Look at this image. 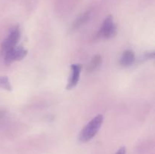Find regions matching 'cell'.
Wrapping results in <instances>:
<instances>
[{
  "instance_id": "3957f363",
  "label": "cell",
  "mask_w": 155,
  "mask_h": 154,
  "mask_svg": "<svg viewBox=\"0 0 155 154\" xmlns=\"http://www.w3.org/2000/svg\"><path fill=\"white\" fill-rule=\"evenodd\" d=\"M27 50L21 46H15L4 54L5 62L6 64H11L15 60H21L27 55Z\"/></svg>"
},
{
  "instance_id": "7a4b0ae2",
  "label": "cell",
  "mask_w": 155,
  "mask_h": 154,
  "mask_svg": "<svg viewBox=\"0 0 155 154\" xmlns=\"http://www.w3.org/2000/svg\"><path fill=\"white\" fill-rule=\"evenodd\" d=\"M20 35H21V33H20L18 26L12 28L8 37L3 41L2 44V54L16 46L17 43L20 39Z\"/></svg>"
},
{
  "instance_id": "ba28073f",
  "label": "cell",
  "mask_w": 155,
  "mask_h": 154,
  "mask_svg": "<svg viewBox=\"0 0 155 154\" xmlns=\"http://www.w3.org/2000/svg\"><path fill=\"white\" fill-rule=\"evenodd\" d=\"M89 12H86V13L83 14L82 16H80L77 21H75V23L74 24V29H77L79 27L83 24L84 23H86L87 21V20L89 19Z\"/></svg>"
},
{
  "instance_id": "6da1fadb",
  "label": "cell",
  "mask_w": 155,
  "mask_h": 154,
  "mask_svg": "<svg viewBox=\"0 0 155 154\" xmlns=\"http://www.w3.org/2000/svg\"><path fill=\"white\" fill-rule=\"evenodd\" d=\"M103 120H104V117L101 114L94 117L80 132V137H79L80 141L85 143L93 138L101 128Z\"/></svg>"
},
{
  "instance_id": "8992f818",
  "label": "cell",
  "mask_w": 155,
  "mask_h": 154,
  "mask_svg": "<svg viewBox=\"0 0 155 154\" xmlns=\"http://www.w3.org/2000/svg\"><path fill=\"white\" fill-rule=\"evenodd\" d=\"M135 60H136V57H135L134 52L131 50H127L124 51L121 57L120 63L123 66H130L134 63Z\"/></svg>"
},
{
  "instance_id": "9c48e42d",
  "label": "cell",
  "mask_w": 155,
  "mask_h": 154,
  "mask_svg": "<svg viewBox=\"0 0 155 154\" xmlns=\"http://www.w3.org/2000/svg\"><path fill=\"white\" fill-rule=\"evenodd\" d=\"M0 88L3 89H5L7 91H12V88L10 82L8 81V79L6 76H0Z\"/></svg>"
},
{
  "instance_id": "30bf717a",
  "label": "cell",
  "mask_w": 155,
  "mask_h": 154,
  "mask_svg": "<svg viewBox=\"0 0 155 154\" xmlns=\"http://www.w3.org/2000/svg\"><path fill=\"white\" fill-rule=\"evenodd\" d=\"M116 154H126V148L124 147V146L121 147L120 149H118V151L116 152Z\"/></svg>"
},
{
  "instance_id": "52a82bcc",
  "label": "cell",
  "mask_w": 155,
  "mask_h": 154,
  "mask_svg": "<svg viewBox=\"0 0 155 154\" xmlns=\"http://www.w3.org/2000/svg\"><path fill=\"white\" fill-rule=\"evenodd\" d=\"M101 63V57L100 55H95L92 59L90 64L89 65L87 68L88 72H93L95 69H97V67L99 66V65Z\"/></svg>"
},
{
  "instance_id": "277c9868",
  "label": "cell",
  "mask_w": 155,
  "mask_h": 154,
  "mask_svg": "<svg viewBox=\"0 0 155 154\" xmlns=\"http://www.w3.org/2000/svg\"><path fill=\"white\" fill-rule=\"evenodd\" d=\"M117 33V27L114 23L113 17L109 15L104 20L102 24L101 30H100V35L105 39H110L114 37Z\"/></svg>"
},
{
  "instance_id": "5b68a950",
  "label": "cell",
  "mask_w": 155,
  "mask_h": 154,
  "mask_svg": "<svg viewBox=\"0 0 155 154\" xmlns=\"http://www.w3.org/2000/svg\"><path fill=\"white\" fill-rule=\"evenodd\" d=\"M71 69H72V74L70 76L69 82H68L67 89L70 90L73 88L75 87L78 83L79 79H80V72L82 69V65L80 63H75L71 66Z\"/></svg>"
}]
</instances>
